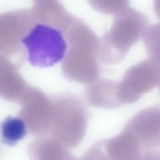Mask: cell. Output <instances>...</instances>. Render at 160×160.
<instances>
[{
    "label": "cell",
    "instance_id": "cell-3",
    "mask_svg": "<svg viewBox=\"0 0 160 160\" xmlns=\"http://www.w3.org/2000/svg\"><path fill=\"white\" fill-rule=\"evenodd\" d=\"M53 118L51 137L73 149L81 142L87 128V109L83 101L75 95L61 94L52 100Z\"/></svg>",
    "mask_w": 160,
    "mask_h": 160
},
{
    "label": "cell",
    "instance_id": "cell-8",
    "mask_svg": "<svg viewBox=\"0 0 160 160\" xmlns=\"http://www.w3.org/2000/svg\"><path fill=\"white\" fill-rule=\"evenodd\" d=\"M123 130L135 137L143 150L160 145V103L138 112Z\"/></svg>",
    "mask_w": 160,
    "mask_h": 160
},
{
    "label": "cell",
    "instance_id": "cell-15",
    "mask_svg": "<svg viewBox=\"0 0 160 160\" xmlns=\"http://www.w3.org/2000/svg\"><path fill=\"white\" fill-rule=\"evenodd\" d=\"M88 3L97 11L114 16L129 7L128 1H90Z\"/></svg>",
    "mask_w": 160,
    "mask_h": 160
},
{
    "label": "cell",
    "instance_id": "cell-12",
    "mask_svg": "<svg viewBox=\"0 0 160 160\" xmlns=\"http://www.w3.org/2000/svg\"><path fill=\"white\" fill-rule=\"evenodd\" d=\"M109 160H142V149L134 136L122 131L109 140H103Z\"/></svg>",
    "mask_w": 160,
    "mask_h": 160
},
{
    "label": "cell",
    "instance_id": "cell-10",
    "mask_svg": "<svg viewBox=\"0 0 160 160\" xmlns=\"http://www.w3.org/2000/svg\"><path fill=\"white\" fill-rule=\"evenodd\" d=\"M19 68L10 59L0 54V97L18 102L29 85L18 71Z\"/></svg>",
    "mask_w": 160,
    "mask_h": 160
},
{
    "label": "cell",
    "instance_id": "cell-6",
    "mask_svg": "<svg viewBox=\"0 0 160 160\" xmlns=\"http://www.w3.org/2000/svg\"><path fill=\"white\" fill-rule=\"evenodd\" d=\"M18 117L25 123L31 135L45 137L50 133L53 118L52 101L38 87L29 85L18 101Z\"/></svg>",
    "mask_w": 160,
    "mask_h": 160
},
{
    "label": "cell",
    "instance_id": "cell-11",
    "mask_svg": "<svg viewBox=\"0 0 160 160\" xmlns=\"http://www.w3.org/2000/svg\"><path fill=\"white\" fill-rule=\"evenodd\" d=\"M118 81L98 79L87 85L84 94L88 103L93 107L115 109L122 106L118 96Z\"/></svg>",
    "mask_w": 160,
    "mask_h": 160
},
{
    "label": "cell",
    "instance_id": "cell-14",
    "mask_svg": "<svg viewBox=\"0 0 160 160\" xmlns=\"http://www.w3.org/2000/svg\"><path fill=\"white\" fill-rule=\"evenodd\" d=\"M148 59L160 75V22L150 25L142 39Z\"/></svg>",
    "mask_w": 160,
    "mask_h": 160
},
{
    "label": "cell",
    "instance_id": "cell-7",
    "mask_svg": "<svg viewBox=\"0 0 160 160\" xmlns=\"http://www.w3.org/2000/svg\"><path fill=\"white\" fill-rule=\"evenodd\" d=\"M160 75L148 59L130 68L118 81V96L121 105L138 101L158 85Z\"/></svg>",
    "mask_w": 160,
    "mask_h": 160
},
{
    "label": "cell",
    "instance_id": "cell-9",
    "mask_svg": "<svg viewBox=\"0 0 160 160\" xmlns=\"http://www.w3.org/2000/svg\"><path fill=\"white\" fill-rule=\"evenodd\" d=\"M38 23L57 29L64 34L77 19L59 1H34L32 8Z\"/></svg>",
    "mask_w": 160,
    "mask_h": 160
},
{
    "label": "cell",
    "instance_id": "cell-19",
    "mask_svg": "<svg viewBox=\"0 0 160 160\" xmlns=\"http://www.w3.org/2000/svg\"><path fill=\"white\" fill-rule=\"evenodd\" d=\"M158 86L159 89V91L160 92V78L159 80V81L158 85Z\"/></svg>",
    "mask_w": 160,
    "mask_h": 160
},
{
    "label": "cell",
    "instance_id": "cell-5",
    "mask_svg": "<svg viewBox=\"0 0 160 160\" xmlns=\"http://www.w3.org/2000/svg\"><path fill=\"white\" fill-rule=\"evenodd\" d=\"M32 65L50 67L62 62L68 45L62 32L50 26L37 23L22 41Z\"/></svg>",
    "mask_w": 160,
    "mask_h": 160
},
{
    "label": "cell",
    "instance_id": "cell-18",
    "mask_svg": "<svg viewBox=\"0 0 160 160\" xmlns=\"http://www.w3.org/2000/svg\"><path fill=\"white\" fill-rule=\"evenodd\" d=\"M154 9L157 17L160 20V0L154 1Z\"/></svg>",
    "mask_w": 160,
    "mask_h": 160
},
{
    "label": "cell",
    "instance_id": "cell-13",
    "mask_svg": "<svg viewBox=\"0 0 160 160\" xmlns=\"http://www.w3.org/2000/svg\"><path fill=\"white\" fill-rule=\"evenodd\" d=\"M26 125L19 117H7L0 126L1 140L3 143L14 146L27 134Z\"/></svg>",
    "mask_w": 160,
    "mask_h": 160
},
{
    "label": "cell",
    "instance_id": "cell-2",
    "mask_svg": "<svg viewBox=\"0 0 160 160\" xmlns=\"http://www.w3.org/2000/svg\"><path fill=\"white\" fill-rule=\"evenodd\" d=\"M150 25L146 15L130 7L116 15L110 29L100 38L99 62L107 65L120 63L131 48L142 39Z\"/></svg>",
    "mask_w": 160,
    "mask_h": 160
},
{
    "label": "cell",
    "instance_id": "cell-1",
    "mask_svg": "<svg viewBox=\"0 0 160 160\" xmlns=\"http://www.w3.org/2000/svg\"><path fill=\"white\" fill-rule=\"evenodd\" d=\"M64 34L68 48L61 66L65 76L73 81L86 85L99 79L100 38L78 18Z\"/></svg>",
    "mask_w": 160,
    "mask_h": 160
},
{
    "label": "cell",
    "instance_id": "cell-17",
    "mask_svg": "<svg viewBox=\"0 0 160 160\" xmlns=\"http://www.w3.org/2000/svg\"><path fill=\"white\" fill-rule=\"evenodd\" d=\"M142 160H160V145L143 150Z\"/></svg>",
    "mask_w": 160,
    "mask_h": 160
},
{
    "label": "cell",
    "instance_id": "cell-16",
    "mask_svg": "<svg viewBox=\"0 0 160 160\" xmlns=\"http://www.w3.org/2000/svg\"><path fill=\"white\" fill-rule=\"evenodd\" d=\"M82 160H109L104 148L103 140L96 143L89 148L84 155Z\"/></svg>",
    "mask_w": 160,
    "mask_h": 160
},
{
    "label": "cell",
    "instance_id": "cell-4",
    "mask_svg": "<svg viewBox=\"0 0 160 160\" xmlns=\"http://www.w3.org/2000/svg\"><path fill=\"white\" fill-rule=\"evenodd\" d=\"M37 23L32 9L0 14V54L21 67L27 59L22 40Z\"/></svg>",
    "mask_w": 160,
    "mask_h": 160
}]
</instances>
